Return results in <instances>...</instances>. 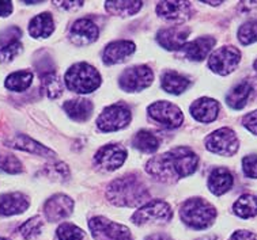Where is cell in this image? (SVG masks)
<instances>
[{
    "mask_svg": "<svg viewBox=\"0 0 257 240\" xmlns=\"http://www.w3.org/2000/svg\"><path fill=\"white\" fill-rule=\"evenodd\" d=\"M229 240H257V236L252 233V232L239 229V231L234 232L233 235L230 236Z\"/></svg>",
    "mask_w": 257,
    "mask_h": 240,
    "instance_id": "obj_41",
    "label": "cell"
},
{
    "mask_svg": "<svg viewBox=\"0 0 257 240\" xmlns=\"http://www.w3.org/2000/svg\"><path fill=\"white\" fill-rule=\"evenodd\" d=\"M206 148L212 153L220 156H233L238 151L239 140L237 134L230 128H220L214 130L204 140Z\"/></svg>",
    "mask_w": 257,
    "mask_h": 240,
    "instance_id": "obj_9",
    "label": "cell"
},
{
    "mask_svg": "<svg viewBox=\"0 0 257 240\" xmlns=\"http://www.w3.org/2000/svg\"><path fill=\"white\" fill-rule=\"evenodd\" d=\"M7 145L11 148H17L21 151H26V152L34 153L38 156H45V157H53L56 156V153L51 151L49 148L44 147L42 144L37 143L36 140L30 139L25 134H17L13 139H10L7 141Z\"/></svg>",
    "mask_w": 257,
    "mask_h": 240,
    "instance_id": "obj_21",
    "label": "cell"
},
{
    "mask_svg": "<svg viewBox=\"0 0 257 240\" xmlns=\"http://www.w3.org/2000/svg\"><path fill=\"white\" fill-rule=\"evenodd\" d=\"M42 225H44V222H42L41 217L34 216L19 226V232L25 239H33V237L41 233Z\"/></svg>",
    "mask_w": 257,
    "mask_h": 240,
    "instance_id": "obj_34",
    "label": "cell"
},
{
    "mask_svg": "<svg viewBox=\"0 0 257 240\" xmlns=\"http://www.w3.org/2000/svg\"><path fill=\"white\" fill-rule=\"evenodd\" d=\"M53 3L63 10H76L83 6V2H53Z\"/></svg>",
    "mask_w": 257,
    "mask_h": 240,
    "instance_id": "obj_42",
    "label": "cell"
},
{
    "mask_svg": "<svg viewBox=\"0 0 257 240\" xmlns=\"http://www.w3.org/2000/svg\"><path fill=\"white\" fill-rule=\"evenodd\" d=\"M242 124L250 133L257 134V110L252 111V113H249L243 117Z\"/></svg>",
    "mask_w": 257,
    "mask_h": 240,
    "instance_id": "obj_40",
    "label": "cell"
},
{
    "mask_svg": "<svg viewBox=\"0 0 257 240\" xmlns=\"http://www.w3.org/2000/svg\"><path fill=\"white\" fill-rule=\"evenodd\" d=\"M33 83V74L30 71H18V72H13L6 78L5 86L10 91H15V93H22L26 91Z\"/></svg>",
    "mask_w": 257,
    "mask_h": 240,
    "instance_id": "obj_27",
    "label": "cell"
},
{
    "mask_svg": "<svg viewBox=\"0 0 257 240\" xmlns=\"http://www.w3.org/2000/svg\"><path fill=\"white\" fill-rule=\"evenodd\" d=\"M157 14L168 21L184 22L191 17V6L188 2H159Z\"/></svg>",
    "mask_w": 257,
    "mask_h": 240,
    "instance_id": "obj_18",
    "label": "cell"
},
{
    "mask_svg": "<svg viewBox=\"0 0 257 240\" xmlns=\"http://www.w3.org/2000/svg\"><path fill=\"white\" fill-rule=\"evenodd\" d=\"M48 175L52 179L66 182L70 178V170L64 163H56V164H53L48 168Z\"/></svg>",
    "mask_w": 257,
    "mask_h": 240,
    "instance_id": "obj_37",
    "label": "cell"
},
{
    "mask_svg": "<svg viewBox=\"0 0 257 240\" xmlns=\"http://www.w3.org/2000/svg\"><path fill=\"white\" fill-rule=\"evenodd\" d=\"M89 228L95 240H134L125 225L108 220L106 217H93L89 221Z\"/></svg>",
    "mask_w": 257,
    "mask_h": 240,
    "instance_id": "obj_10",
    "label": "cell"
},
{
    "mask_svg": "<svg viewBox=\"0 0 257 240\" xmlns=\"http://www.w3.org/2000/svg\"><path fill=\"white\" fill-rule=\"evenodd\" d=\"M242 170L243 174L248 178L257 179V155H248L243 157Z\"/></svg>",
    "mask_w": 257,
    "mask_h": 240,
    "instance_id": "obj_38",
    "label": "cell"
},
{
    "mask_svg": "<svg viewBox=\"0 0 257 240\" xmlns=\"http://www.w3.org/2000/svg\"><path fill=\"white\" fill-rule=\"evenodd\" d=\"M154 82V72L147 65H135L126 68L118 79L120 88L125 93H139Z\"/></svg>",
    "mask_w": 257,
    "mask_h": 240,
    "instance_id": "obj_8",
    "label": "cell"
},
{
    "mask_svg": "<svg viewBox=\"0 0 257 240\" xmlns=\"http://www.w3.org/2000/svg\"><path fill=\"white\" fill-rule=\"evenodd\" d=\"M241 52L234 47H222L216 49L208 59V68L212 72L226 76L238 67Z\"/></svg>",
    "mask_w": 257,
    "mask_h": 240,
    "instance_id": "obj_11",
    "label": "cell"
},
{
    "mask_svg": "<svg viewBox=\"0 0 257 240\" xmlns=\"http://www.w3.org/2000/svg\"><path fill=\"white\" fill-rule=\"evenodd\" d=\"M131 109L125 103H114L105 107L97 118V128L101 132H116L124 129L131 122Z\"/></svg>",
    "mask_w": 257,
    "mask_h": 240,
    "instance_id": "obj_6",
    "label": "cell"
},
{
    "mask_svg": "<svg viewBox=\"0 0 257 240\" xmlns=\"http://www.w3.org/2000/svg\"><path fill=\"white\" fill-rule=\"evenodd\" d=\"M147 113L151 120L166 129L180 128L184 122V114L181 109L169 101H158L147 107Z\"/></svg>",
    "mask_w": 257,
    "mask_h": 240,
    "instance_id": "obj_7",
    "label": "cell"
},
{
    "mask_svg": "<svg viewBox=\"0 0 257 240\" xmlns=\"http://www.w3.org/2000/svg\"><path fill=\"white\" fill-rule=\"evenodd\" d=\"M253 67H254V70H256V72H257V60L254 61V64H253Z\"/></svg>",
    "mask_w": 257,
    "mask_h": 240,
    "instance_id": "obj_46",
    "label": "cell"
},
{
    "mask_svg": "<svg viewBox=\"0 0 257 240\" xmlns=\"http://www.w3.org/2000/svg\"><path fill=\"white\" fill-rule=\"evenodd\" d=\"M180 216L193 229H206L216 218V209L203 198H189L181 205Z\"/></svg>",
    "mask_w": 257,
    "mask_h": 240,
    "instance_id": "obj_4",
    "label": "cell"
},
{
    "mask_svg": "<svg viewBox=\"0 0 257 240\" xmlns=\"http://www.w3.org/2000/svg\"><path fill=\"white\" fill-rule=\"evenodd\" d=\"M22 36V32L18 28H10L0 34V47L3 48L6 45H10L13 42L19 41V37Z\"/></svg>",
    "mask_w": 257,
    "mask_h": 240,
    "instance_id": "obj_39",
    "label": "cell"
},
{
    "mask_svg": "<svg viewBox=\"0 0 257 240\" xmlns=\"http://www.w3.org/2000/svg\"><path fill=\"white\" fill-rule=\"evenodd\" d=\"M172 217H173V210L166 201L151 199L145 205H142V208L132 214V222L136 225H145L151 222L164 224L170 221Z\"/></svg>",
    "mask_w": 257,
    "mask_h": 240,
    "instance_id": "obj_5",
    "label": "cell"
},
{
    "mask_svg": "<svg viewBox=\"0 0 257 240\" xmlns=\"http://www.w3.org/2000/svg\"><path fill=\"white\" fill-rule=\"evenodd\" d=\"M219 103L212 99V98H199L195 101L189 107L192 117L199 122L203 124H210L212 121H215L219 114Z\"/></svg>",
    "mask_w": 257,
    "mask_h": 240,
    "instance_id": "obj_17",
    "label": "cell"
},
{
    "mask_svg": "<svg viewBox=\"0 0 257 240\" xmlns=\"http://www.w3.org/2000/svg\"><path fill=\"white\" fill-rule=\"evenodd\" d=\"M199 166V156L188 147H176L162 155H157L146 163V171L154 179L174 183L192 175Z\"/></svg>",
    "mask_w": 257,
    "mask_h": 240,
    "instance_id": "obj_1",
    "label": "cell"
},
{
    "mask_svg": "<svg viewBox=\"0 0 257 240\" xmlns=\"http://www.w3.org/2000/svg\"><path fill=\"white\" fill-rule=\"evenodd\" d=\"M233 212L241 218L257 216V198L250 194H243L234 202Z\"/></svg>",
    "mask_w": 257,
    "mask_h": 240,
    "instance_id": "obj_29",
    "label": "cell"
},
{
    "mask_svg": "<svg viewBox=\"0 0 257 240\" xmlns=\"http://www.w3.org/2000/svg\"><path fill=\"white\" fill-rule=\"evenodd\" d=\"M252 94V86L248 82H241V83L235 84L229 94L226 95V103L229 105L234 110H241L245 107L249 97Z\"/></svg>",
    "mask_w": 257,
    "mask_h": 240,
    "instance_id": "obj_26",
    "label": "cell"
},
{
    "mask_svg": "<svg viewBox=\"0 0 257 240\" xmlns=\"http://www.w3.org/2000/svg\"><path fill=\"white\" fill-rule=\"evenodd\" d=\"M106 197L116 206L134 208L149 202L150 193L145 182L135 174H128L110 182Z\"/></svg>",
    "mask_w": 257,
    "mask_h": 240,
    "instance_id": "obj_2",
    "label": "cell"
},
{
    "mask_svg": "<svg viewBox=\"0 0 257 240\" xmlns=\"http://www.w3.org/2000/svg\"><path fill=\"white\" fill-rule=\"evenodd\" d=\"M126 159V149L121 144H106L95 152L94 163L101 170L114 171L124 164Z\"/></svg>",
    "mask_w": 257,
    "mask_h": 240,
    "instance_id": "obj_12",
    "label": "cell"
},
{
    "mask_svg": "<svg viewBox=\"0 0 257 240\" xmlns=\"http://www.w3.org/2000/svg\"><path fill=\"white\" fill-rule=\"evenodd\" d=\"M215 44L216 40L214 37H199L185 44L183 52L188 60L203 61L212 51V48L215 47Z\"/></svg>",
    "mask_w": 257,
    "mask_h": 240,
    "instance_id": "obj_20",
    "label": "cell"
},
{
    "mask_svg": "<svg viewBox=\"0 0 257 240\" xmlns=\"http://www.w3.org/2000/svg\"><path fill=\"white\" fill-rule=\"evenodd\" d=\"M13 13V3L11 2H0V17H9Z\"/></svg>",
    "mask_w": 257,
    "mask_h": 240,
    "instance_id": "obj_43",
    "label": "cell"
},
{
    "mask_svg": "<svg viewBox=\"0 0 257 240\" xmlns=\"http://www.w3.org/2000/svg\"><path fill=\"white\" fill-rule=\"evenodd\" d=\"M55 32V22L49 13L36 15L29 24V34L33 38H48Z\"/></svg>",
    "mask_w": 257,
    "mask_h": 240,
    "instance_id": "obj_25",
    "label": "cell"
},
{
    "mask_svg": "<svg viewBox=\"0 0 257 240\" xmlns=\"http://www.w3.org/2000/svg\"><path fill=\"white\" fill-rule=\"evenodd\" d=\"M22 44L19 41L13 42L10 45H6V47L0 48V61L2 63H9V61H13L17 57V56L22 52Z\"/></svg>",
    "mask_w": 257,
    "mask_h": 240,
    "instance_id": "obj_36",
    "label": "cell"
},
{
    "mask_svg": "<svg viewBox=\"0 0 257 240\" xmlns=\"http://www.w3.org/2000/svg\"><path fill=\"white\" fill-rule=\"evenodd\" d=\"M74 210V199L66 194H55L44 205V213L48 221H61Z\"/></svg>",
    "mask_w": 257,
    "mask_h": 240,
    "instance_id": "obj_13",
    "label": "cell"
},
{
    "mask_svg": "<svg viewBox=\"0 0 257 240\" xmlns=\"http://www.w3.org/2000/svg\"><path fill=\"white\" fill-rule=\"evenodd\" d=\"M161 86L166 93L180 95L189 88L191 80L185 75L180 74L177 71L168 70L161 75Z\"/></svg>",
    "mask_w": 257,
    "mask_h": 240,
    "instance_id": "obj_22",
    "label": "cell"
},
{
    "mask_svg": "<svg viewBox=\"0 0 257 240\" xmlns=\"http://www.w3.org/2000/svg\"><path fill=\"white\" fill-rule=\"evenodd\" d=\"M0 240H9V239H6V237H0Z\"/></svg>",
    "mask_w": 257,
    "mask_h": 240,
    "instance_id": "obj_47",
    "label": "cell"
},
{
    "mask_svg": "<svg viewBox=\"0 0 257 240\" xmlns=\"http://www.w3.org/2000/svg\"><path fill=\"white\" fill-rule=\"evenodd\" d=\"M203 3H206V5H211V6H219V5H222L223 2H203Z\"/></svg>",
    "mask_w": 257,
    "mask_h": 240,
    "instance_id": "obj_45",
    "label": "cell"
},
{
    "mask_svg": "<svg viewBox=\"0 0 257 240\" xmlns=\"http://www.w3.org/2000/svg\"><path fill=\"white\" fill-rule=\"evenodd\" d=\"M234 178L227 168L224 167H218L208 176V189L215 195H222L227 193L233 187Z\"/></svg>",
    "mask_w": 257,
    "mask_h": 240,
    "instance_id": "obj_23",
    "label": "cell"
},
{
    "mask_svg": "<svg viewBox=\"0 0 257 240\" xmlns=\"http://www.w3.org/2000/svg\"><path fill=\"white\" fill-rule=\"evenodd\" d=\"M63 109L67 113V116L76 122H86L93 114V103L84 98L67 101L63 105Z\"/></svg>",
    "mask_w": 257,
    "mask_h": 240,
    "instance_id": "obj_24",
    "label": "cell"
},
{
    "mask_svg": "<svg viewBox=\"0 0 257 240\" xmlns=\"http://www.w3.org/2000/svg\"><path fill=\"white\" fill-rule=\"evenodd\" d=\"M143 7L142 2H106L105 10L109 14L117 15V17H131L139 13V10Z\"/></svg>",
    "mask_w": 257,
    "mask_h": 240,
    "instance_id": "obj_30",
    "label": "cell"
},
{
    "mask_svg": "<svg viewBox=\"0 0 257 240\" xmlns=\"http://www.w3.org/2000/svg\"><path fill=\"white\" fill-rule=\"evenodd\" d=\"M56 235L59 240H87V235L83 229L71 222H63L57 228Z\"/></svg>",
    "mask_w": 257,
    "mask_h": 240,
    "instance_id": "obj_32",
    "label": "cell"
},
{
    "mask_svg": "<svg viewBox=\"0 0 257 240\" xmlns=\"http://www.w3.org/2000/svg\"><path fill=\"white\" fill-rule=\"evenodd\" d=\"M29 198L22 193H9L0 195V214L14 216L26 212Z\"/></svg>",
    "mask_w": 257,
    "mask_h": 240,
    "instance_id": "obj_19",
    "label": "cell"
},
{
    "mask_svg": "<svg viewBox=\"0 0 257 240\" xmlns=\"http://www.w3.org/2000/svg\"><path fill=\"white\" fill-rule=\"evenodd\" d=\"M41 84L42 90L51 99H56V98L61 97L63 90H64V84L60 80V78L57 76L56 72H53V71L41 75Z\"/></svg>",
    "mask_w": 257,
    "mask_h": 240,
    "instance_id": "obj_31",
    "label": "cell"
},
{
    "mask_svg": "<svg viewBox=\"0 0 257 240\" xmlns=\"http://www.w3.org/2000/svg\"><path fill=\"white\" fill-rule=\"evenodd\" d=\"M136 51L135 44L128 40H120V41H113L103 51L102 60L103 64L114 65L124 63L131 57Z\"/></svg>",
    "mask_w": 257,
    "mask_h": 240,
    "instance_id": "obj_16",
    "label": "cell"
},
{
    "mask_svg": "<svg viewBox=\"0 0 257 240\" xmlns=\"http://www.w3.org/2000/svg\"><path fill=\"white\" fill-rule=\"evenodd\" d=\"M239 42L242 45H250L253 42L257 41V19H250L248 22H245L242 26H239L238 33Z\"/></svg>",
    "mask_w": 257,
    "mask_h": 240,
    "instance_id": "obj_33",
    "label": "cell"
},
{
    "mask_svg": "<svg viewBox=\"0 0 257 240\" xmlns=\"http://www.w3.org/2000/svg\"><path fill=\"white\" fill-rule=\"evenodd\" d=\"M132 147L145 153H154L159 148V139L150 130H139L132 139Z\"/></svg>",
    "mask_w": 257,
    "mask_h": 240,
    "instance_id": "obj_28",
    "label": "cell"
},
{
    "mask_svg": "<svg viewBox=\"0 0 257 240\" xmlns=\"http://www.w3.org/2000/svg\"><path fill=\"white\" fill-rule=\"evenodd\" d=\"M64 84L72 93L90 94L101 86V75L93 65L76 63L66 72Z\"/></svg>",
    "mask_w": 257,
    "mask_h": 240,
    "instance_id": "obj_3",
    "label": "cell"
},
{
    "mask_svg": "<svg viewBox=\"0 0 257 240\" xmlns=\"http://www.w3.org/2000/svg\"><path fill=\"white\" fill-rule=\"evenodd\" d=\"M145 240H172L170 236H168L166 233H153V235H149Z\"/></svg>",
    "mask_w": 257,
    "mask_h": 240,
    "instance_id": "obj_44",
    "label": "cell"
},
{
    "mask_svg": "<svg viewBox=\"0 0 257 240\" xmlns=\"http://www.w3.org/2000/svg\"><path fill=\"white\" fill-rule=\"evenodd\" d=\"M191 29L188 26H170L157 33V41L166 51H178L185 47Z\"/></svg>",
    "mask_w": 257,
    "mask_h": 240,
    "instance_id": "obj_14",
    "label": "cell"
},
{
    "mask_svg": "<svg viewBox=\"0 0 257 240\" xmlns=\"http://www.w3.org/2000/svg\"><path fill=\"white\" fill-rule=\"evenodd\" d=\"M99 30L91 19H78L70 30V40L76 47H86L98 40Z\"/></svg>",
    "mask_w": 257,
    "mask_h": 240,
    "instance_id": "obj_15",
    "label": "cell"
},
{
    "mask_svg": "<svg viewBox=\"0 0 257 240\" xmlns=\"http://www.w3.org/2000/svg\"><path fill=\"white\" fill-rule=\"evenodd\" d=\"M22 170V163L14 155L0 152V171H5L7 174H19Z\"/></svg>",
    "mask_w": 257,
    "mask_h": 240,
    "instance_id": "obj_35",
    "label": "cell"
}]
</instances>
